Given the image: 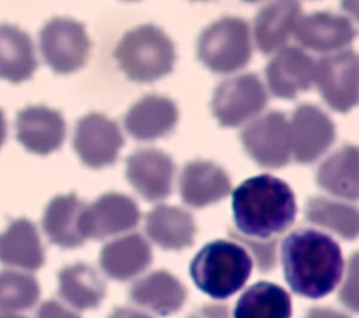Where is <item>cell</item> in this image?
<instances>
[{
	"instance_id": "obj_1",
	"label": "cell",
	"mask_w": 359,
	"mask_h": 318,
	"mask_svg": "<svg viewBox=\"0 0 359 318\" xmlns=\"http://www.w3.org/2000/svg\"><path fill=\"white\" fill-rule=\"evenodd\" d=\"M282 266L290 289L307 298H321L339 283L344 258L339 245L330 235L297 228L282 244Z\"/></svg>"
},
{
	"instance_id": "obj_2",
	"label": "cell",
	"mask_w": 359,
	"mask_h": 318,
	"mask_svg": "<svg viewBox=\"0 0 359 318\" xmlns=\"http://www.w3.org/2000/svg\"><path fill=\"white\" fill-rule=\"evenodd\" d=\"M231 207L238 234L257 240L285 231L297 212L290 186L268 174L241 182L233 192Z\"/></svg>"
},
{
	"instance_id": "obj_3",
	"label": "cell",
	"mask_w": 359,
	"mask_h": 318,
	"mask_svg": "<svg viewBox=\"0 0 359 318\" xmlns=\"http://www.w3.org/2000/svg\"><path fill=\"white\" fill-rule=\"evenodd\" d=\"M252 259L236 241L216 240L206 244L191 261L189 275L195 286L216 300L238 291L248 280Z\"/></svg>"
},
{
	"instance_id": "obj_4",
	"label": "cell",
	"mask_w": 359,
	"mask_h": 318,
	"mask_svg": "<svg viewBox=\"0 0 359 318\" xmlns=\"http://www.w3.org/2000/svg\"><path fill=\"white\" fill-rule=\"evenodd\" d=\"M114 56L128 78L142 83L168 74L175 62L171 39L151 24L128 31L116 45Z\"/></svg>"
},
{
	"instance_id": "obj_5",
	"label": "cell",
	"mask_w": 359,
	"mask_h": 318,
	"mask_svg": "<svg viewBox=\"0 0 359 318\" xmlns=\"http://www.w3.org/2000/svg\"><path fill=\"white\" fill-rule=\"evenodd\" d=\"M198 56L215 73H231L244 67L251 57L247 22L236 17L212 22L199 36Z\"/></svg>"
},
{
	"instance_id": "obj_6",
	"label": "cell",
	"mask_w": 359,
	"mask_h": 318,
	"mask_svg": "<svg viewBox=\"0 0 359 318\" xmlns=\"http://www.w3.org/2000/svg\"><path fill=\"white\" fill-rule=\"evenodd\" d=\"M91 42L81 22L53 18L41 31V52L53 71L66 74L81 69L90 56Z\"/></svg>"
},
{
	"instance_id": "obj_7",
	"label": "cell",
	"mask_w": 359,
	"mask_h": 318,
	"mask_svg": "<svg viewBox=\"0 0 359 318\" xmlns=\"http://www.w3.org/2000/svg\"><path fill=\"white\" fill-rule=\"evenodd\" d=\"M324 101L338 112L358 102V56L353 50L328 53L314 63V78Z\"/></svg>"
},
{
	"instance_id": "obj_8",
	"label": "cell",
	"mask_w": 359,
	"mask_h": 318,
	"mask_svg": "<svg viewBox=\"0 0 359 318\" xmlns=\"http://www.w3.org/2000/svg\"><path fill=\"white\" fill-rule=\"evenodd\" d=\"M266 101L261 80L250 73L223 81L215 91L212 111L222 126L236 127L259 113Z\"/></svg>"
},
{
	"instance_id": "obj_9",
	"label": "cell",
	"mask_w": 359,
	"mask_h": 318,
	"mask_svg": "<svg viewBox=\"0 0 359 318\" xmlns=\"http://www.w3.org/2000/svg\"><path fill=\"white\" fill-rule=\"evenodd\" d=\"M241 141L261 167L280 168L290 160L289 122L282 112L272 111L254 119L243 129Z\"/></svg>"
},
{
	"instance_id": "obj_10",
	"label": "cell",
	"mask_w": 359,
	"mask_h": 318,
	"mask_svg": "<svg viewBox=\"0 0 359 318\" xmlns=\"http://www.w3.org/2000/svg\"><path fill=\"white\" fill-rule=\"evenodd\" d=\"M123 143L116 123L97 112H91L79 120L73 139L77 155L91 168L114 164Z\"/></svg>"
},
{
	"instance_id": "obj_11",
	"label": "cell",
	"mask_w": 359,
	"mask_h": 318,
	"mask_svg": "<svg viewBox=\"0 0 359 318\" xmlns=\"http://www.w3.org/2000/svg\"><path fill=\"white\" fill-rule=\"evenodd\" d=\"M140 220L135 200L122 193H105L86 207L80 216L84 240H102L133 228Z\"/></svg>"
},
{
	"instance_id": "obj_12",
	"label": "cell",
	"mask_w": 359,
	"mask_h": 318,
	"mask_svg": "<svg viewBox=\"0 0 359 318\" xmlns=\"http://www.w3.org/2000/svg\"><path fill=\"white\" fill-rule=\"evenodd\" d=\"M290 147L300 164L316 161L335 140V125L330 116L311 104L299 105L289 123Z\"/></svg>"
},
{
	"instance_id": "obj_13",
	"label": "cell",
	"mask_w": 359,
	"mask_h": 318,
	"mask_svg": "<svg viewBox=\"0 0 359 318\" xmlns=\"http://www.w3.org/2000/svg\"><path fill=\"white\" fill-rule=\"evenodd\" d=\"M172 158L157 148H142L126 158V178L132 186L150 202L171 193L174 175Z\"/></svg>"
},
{
	"instance_id": "obj_14",
	"label": "cell",
	"mask_w": 359,
	"mask_h": 318,
	"mask_svg": "<svg viewBox=\"0 0 359 318\" xmlns=\"http://www.w3.org/2000/svg\"><path fill=\"white\" fill-rule=\"evenodd\" d=\"M65 136V119L55 109L43 105L27 106L17 115V137L32 153L45 155L57 150Z\"/></svg>"
},
{
	"instance_id": "obj_15",
	"label": "cell",
	"mask_w": 359,
	"mask_h": 318,
	"mask_svg": "<svg viewBox=\"0 0 359 318\" xmlns=\"http://www.w3.org/2000/svg\"><path fill=\"white\" fill-rule=\"evenodd\" d=\"M268 85L279 98H296L297 92L307 91L314 78V62L296 46H287L272 57L265 67Z\"/></svg>"
},
{
	"instance_id": "obj_16",
	"label": "cell",
	"mask_w": 359,
	"mask_h": 318,
	"mask_svg": "<svg viewBox=\"0 0 359 318\" xmlns=\"http://www.w3.org/2000/svg\"><path fill=\"white\" fill-rule=\"evenodd\" d=\"M231 189L227 172L212 161L188 163L180 177L182 200L192 207H205L222 200Z\"/></svg>"
},
{
	"instance_id": "obj_17",
	"label": "cell",
	"mask_w": 359,
	"mask_h": 318,
	"mask_svg": "<svg viewBox=\"0 0 359 318\" xmlns=\"http://www.w3.org/2000/svg\"><path fill=\"white\" fill-rule=\"evenodd\" d=\"M296 39L306 48L317 52H331L349 45L356 29L342 15L328 11L309 14L300 18L294 27Z\"/></svg>"
},
{
	"instance_id": "obj_18",
	"label": "cell",
	"mask_w": 359,
	"mask_h": 318,
	"mask_svg": "<svg viewBox=\"0 0 359 318\" xmlns=\"http://www.w3.org/2000/svg\"><path fill=\"white\" fill-rule=\"evenodd\" d=\"M129 297L135 304L168 317L184 305L187 289L172 273L156 270L136 280L129 290Z\"/></svg>"
},
{
	"instance_id": "obj_19",
	"label": "cell",
	"mask_w": 359,
	"mask_h": 318,
	"mask_svg": "<svg viewBox=\"0 0 359 318\" xmlns=\"http://www.w3.org/2000/svg\"><path fill=\"white\" fill-rule=\"evenodd\" d=\"M178 120L177 105L167 97L144 95L125 115V127L139 140H153L170 133Z\"/></svg>"
},
{
	"instance_id": "obj_20",
	"label": "cell",
	"mask_w": 359,
	"mask_h": 318,
	"mask_svg": "<svg viewBox=\"0 0 359 318\" xmlns=\"http://www.w3.org/2000/svg\"><path fill=\"white\" fill-rule=\"evenodd\" d=\"M153 259L150 244L140 234H129L104 245L100 265L107 276L123 282L142 273Z\"/></svg>"
},
{
	"instance_id": "obj_21",
	"label": "cell",
	"mask_w": 359,
	"mask_h": 318,
	"mask_svg": "<svg viewBox=\"0 0 359 318\" xmlns=\"http://www.w3.org/2000/svg\"><path fill=\"white\" fill-rule=\"evenodd\" d=\"M146 233L160 248L181 251L194 244L196 224L188 212L175 206L158 205L146 217Z\"/></svg>"
},
{
	"instance_id": "obj_22",
	"label": "cell",
	"mask_w": 359,
	"mask_h": 318,
	"mask_svg": "<svg viewBox=\"0 0 359 318\" xmlns=\"http://www.w3.org/2000/svg\"><path fill=\"white\" fill-rule=\"evenodd\" d=\"M302 15L299 1H276L261 8L254 20V39L264 53H272L283 46Z\"/></svg>"
},
{
	"instance_id": "obj_23",
	"label": "cell",
	"mask_w": 359,
	"mask_h": 318,
	"mask_svg": "<svg viewBox=\"0 0 359 318\" xmlns=\"http://www.w3.org/2000/svg\"><path fill=\"white\" fill-rule=\"evenodd\" d=\"M86 203L76 193L53 198L45 209L42 227L48 238L60 248L80 247L86 240L80 231V216Z\"/></svg>"
},
{
	"instance_id": "obj_24",
	"label": "cell",
	"mask_w": 359,
	"mask_h": 318,
	"mask_svg": "<svg viewBox=\"0 0 359 318\" xmlns=\"http://www.w3.org/2000/svg\"><path fill=\"white\" fill-rule=\"evenodd\" d=\"M0 262L25 270H36L43 265V248L36 228L29 220H14L0 234Z\"/></svg>"
},
{
	"instance_id": "obj_25",
	"label": "cell",
	"mask_w": 359,
	"mask_h": 318,
	"mask_svg": "<svg viewBox=\"0 0 359 318\" xmlns=\"http://www.w3.org/2000/svg\"><path fill=\"white\" fill-rule=\"evenodd\" d=\"M36 64L29 35L15 25L0 24V78L21 83L32 76Z\"/></svg>"
},
{
	"instance_id": "obj_26",
	"label": "cell",
	"mask_w": 359,
	"mask_h": 318,
	"mask_svg": "<svg viewBox=\"0 0 359 318\" xmlns=\"http://www.w3.org/2000/svg\"><path fill=\"white\" fill-rule=\"evenodd\" d=\"M59 294L77 310L97 308L107 294L104 280L86 263L65 266L59 272Z\"/></svg>"
},
{
	"instance_id": "obj_27",
	"label": "cell",
	"mask_w": 359,
	"mask_h": 318,
	"mask_svg": "<svg viewBox=\"0 0 359 318\" xmlns=\"http://www.w3.org/2000/svg\"><path fill=\"white\" fill-rule=\"evenodd\" d=\"M317 184L335 196L356 200L359 195L358 147L346 144L332 153L320 165Z\"/></svg>"
},
{
	"instance_id": "obj_28",
	"label": "cell",
	"mask_w": 359,
	"mask_h": 318,
	"mask_svg": "<svg viewBox=\"0 0 359 318\" xmlns=\"http://www.w3.org/2000/svg\"><path fill=\"white\" fill-rule=\"evenodd\" d=\"M233 315L234 318H290L292 300L280 286L258 282L240 296Z\"/></svg>"
},
{
	"instance_id": "obj_29",
	"label": "cell",
	"mask_w": 359,
	"mask_h": 318,
	"mask_svg": "<svg viewBox=\"0 0 359 318\" xmlns=\"http://www.w3.org/2000/svg\"><path fill=\"white\" fill-rule=\"evenodd\" d=\"M304 214L310 223L328 228L345 240L358 237L359 214L353 206L314 196L307 200Z\"/></svg>"
},
{
	"instance_id": "obj_30",
	"label": "cell",
	"mask_w": 359,
	"mask_h": 318,
	"mask_svg": "<svg viewBox=\"0 0 359 318\" xmlns=\"http://www.w3.org/2000/svg\"><path fill=\"white\" fill-rule=\"evenodd\" d=\"M39 293L34 276L15 270L0 272V311L28 310L38 301Z\"/></svg>"
},
{
	"instance_id": "obj_31",
	"label": "cell",
	"mask_w": 359,
	"mask_h": 318,
	"mask_svg": "<svg viewBox=\"0 0 359 318\" xmlns=\"http://www.w3.org/2000/svg\"><path fill=\"white\" fill-rule=\"evenodd\" d=\"M229 234L231 238L236 240V242H241L243 247H247L251 254L255 258L257 266L262 273L271 272L275 265H276V245H278V238H271L266 241H259L254 240L250 237H244L238 234L234 230H229Z\"/></svg>"
},
{
	"instance_id": "obj_32",
	"label": "cell",
	"mask_w": 359,
	"mask_h": 318,
	"mask_svg": "<svg viewBox=\"0 0 359 318\" xmlns=\"http://www.w3.org/2000/svg\"><path fill=\"white\" fill-rule=\"evenodd\" d=\"M339 300L345 307L358 311V254L355 252L349 261L346 279L339 291Z\"/></svg>"
},
{
	"instance_id": "obj_33",
	"label": "cell",
	"mask_w": 359,
	"mask_h": 318,
	"mask_svg": "<svg viewBox=\"0 0 359 318\" xmlns=\"http://www.w3.org/2000/svg\"><path fill=\"white\" fill-rule=\"evenodd\" d=\"M36 318H81V317H79L76 312L63 307L60 303L55 300H48L39 307L36 312Z\"/></svg>"
},
{
	"instance_id": "obj_34",
	"label": "cell",
	"mask_w": 359,
	"mask_h": 318,
	"mask_svg": "<svg viewBox=\"0 0 359 318\" xmlns=\"http://www.w3.org/2000/svg\"><path fill=\"white\" fill-rule=\"evenodd\" d=\"M187 318H230L227 305L223 304H206L196 308Z\"/></svg>"
},
{
	"instance_id": "obj_35",
	"label": "cell",
	"mask_w": 359,
	"mask_h": 318,
	"mask_svg": "<svg viewBox=\"0 0 359 318\" xmlns=\"http://www.w3.org/2000/svg\"><path fill=\"white\" fill-rule=\"evenodd\" d=\"M304 318H349V317L330 307H313L306 312Z\"/></svg>"
},
{
	"instance_id": "obj_36",
	"label": "cell",
	"mask_w": 359,
	"mask_h": 318,
	"mask_svg": "<svg viewBox=\"0 0 359 318\" xmlns=\"http://www.w3.org/2000/svg\"><path fill=\"white\" fill-rule=\"evenodd\" d=\"M108 318H151L150 315L142 312V311H137V310H133V308H128V307H118L115 308L109 315Z\"/></svg>"
},
{
	"instance_id": "obj_37",
	"label": "cell",
	"mask_w": 359,
	"mask_h": 318,
	"mask_svg": "<svg viewBox=\"0 0 359 318\" xmlns=\"http://www.w3.org/2000/svg\"><path fill=\"white\" fill-rule=\"evenodd\" d=\"M4 139H6V119H4V115L0 109V147L4 141Z\"/></svg>"
},
{
	"instance_id": "obj_38",
	"label": "cell",
	"mask_w": 359,
	"mask_h": 318,
	"mask_svg": "<svg viewBox=\"0 0 359 318\" xmlns=\"http://www.w3.org/2000/svg\"><path fill=\"white\" fill-rule=\"evenodd\" d=\"M0 318H25V317L17 315V314H1Z\"/></svg>"
}]
</instances>
